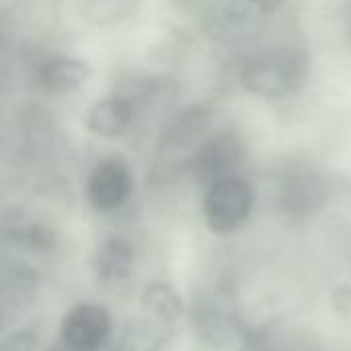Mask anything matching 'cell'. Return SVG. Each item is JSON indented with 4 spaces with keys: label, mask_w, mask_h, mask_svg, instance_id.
Wrapping results in <instances>:
<instances>
[{
    "label": "cell",
    "mask_w": 351,
    "mask_h": 351,
    "mask_svg": "<svg viewBox=\"0 0 351 351\" xmlns=\"http://www.w3.org/2000/svg\"><path fill=\"white\" fill-rule=\"evenodd\" d=\"M308 58L298 47H267L251 56L241 68V84L261 99L294 95L306 80Z\"/></svg>",
    "instance_id": "6da1fadb"
},
{
    "label": "cell",
    "mask_w": 351,
    "mask_h": 351,
    "mask_svg": "<svg viewBox=\"0 0 351 351\" xmlns=\"http://www.w3.org/2000/svg\"><path fill=\"white\" fill-rule=\"evenodd\" d=\"M253 206L255 193L251 183L239 175H230L206 187L204 218L212 232L230 234L249 220Z\"/></svg>",
    "instance_id": "7a4b0ae2"
},
{
    "label": "cell",
    "mask_w": 351,
    "mask_h": 351,
    "mask_svg": "<svg viewBox=\"0 0 351 351\" xmlns=\"http://www.w3.org/2000/svg\"><path fill=\"white\" fill-rule=\"evenodd\" d=\"M245 152L243 138L237 132L222 130L204 138V142L191 154L187 167L193 177L208 187L214 181L237 175L234 171L241 167Z\"/></svg>",
    "instance_id": "3957f363"
},
{
    "label": "cell",
    "mask_w": 351,
    "mask_h": 351,
    "mask_svg": "<svg viewBox=\"0 0 351 351\" xmlns=\"http://www.w3.org/2000/svg\"><path fill=\"white\" fill-rule=\"evenodd\" d=\"M111 335V315L93 302L72 306L60 325V339L68 351H99Z\"/></svg>",
    "instance_id": "277c9868"
},
{
    "label": "cell",
    "mask_w": 351,
    "mask_h": 351,
    "mask_svg": "<svg viewBox=\"0 0 351 351\" xmlns=\"http://www.w3.org/2000/svg\"><path fill=\"white\" fill-rule=\"evenodd\" d=\"M134 187V175L125 160L111 156L101 160L86 179V199L97 212L119 210Z\"/></svg>",
    "instance_id": "5b68a950"
},
{
    "label": "cell",
    "mask_w": 351,
    "mask_h": 351,
    "mask_svg": "<svg viewBox=\"0 0 351 351\" xmlns=\"http://www.w3.org/2000/svg\"><path fill=\"white\" fill-rule=\"evenodd\" d=\"M90 66L72 56H49L35 68V82L49 95H68L86 84Z\"/></svg>",
    "instance_id": "8992f818"
},
{
    "label": "cell",
    "mask_w": 351,
    "mask_h": 351,
    "mask_svg": "<svg viewBox=\"0 0 351 351\" xmlns=\"http://www.w3.org/2000/svg\"><path fill=\"white\" fill-rule=\"evenodd\" d=\"M280 202L292 214H306L319 208L327 197L323 177L315 169L296 167L280 183Z\"/></svg>",
    "instance_id": "52a82bcc"
},
{
    "label": "cell",
    "mask_w": 351,
    "mask_h": 351,
    "mask_svg": "<svg viewBox=\"0 0 351 351\" xmlns=\"http://www.w3.org/2000/svg\"><path fill=\"white\" fill-rule=\"evenodd\" d=\"M134 107L125 97H105L97 101L86 115V128L99 138H115L132 123Z\"/></svg>",
    "instance_id": "ba28073f"
},
{
    "label": "cell",
    "mask_w": 351,
    "mask_h": 351,
    "mask_svg": "<svg viewBox=\"0 0 351 351\" xmlns=\"http://www.w3.org/2000/svg\"><path fill=\"white\" fill-rule=\"evenodd\" d=\"M37 286L39 278L35 269L23 263H16L10 269H6L2 276V317L8 321L14 308L16 315L21 313L19 308H27L29 302L35 298Z\"/></svg>",
    "instance_id": "9c48e42d"
},
{
    "label": "cell",
    "mask_w": 351,
    "mask_h": 351,
    "mask_svg": "<svg viewBox=\"0 0 351 351\" xmlns=\"http://www.w3.org/2000/svg\"><path fill=\"white\" fill-rule=\"evenodd\" d=\"M93 269L105 282L125 280L134 269V251L121 239L103 241L93 255Z\"/></svg>",
    "instance_id": "30bf717a"
},
{
    "label": "cell",
    "mask_w": 351,
    "mask_h": 351,
    "mask_svg": "<svg viewBox=\"0 0 351 351\" xmlns=\"http://www.w3.org/2000/svg\"><path fill=\"white\" fill-rule=\"evenodd\" d=\"M138 0H80V14L97 27L117 25L136 12Z\"/></svg>",
    "instance_id": "8fae6325"
},
{
    "label": "cell",
    "mask_w": 351,
    "mask_h": 351,
    "mask_svg": "<svg viewBox=\"0 0 351 351\" xmlns=\"http://www.w3.org/2000/svg\"><path fill=\"white\" fill-rule=\"evenodd\" d=\"M10 237L14 239V243L23 245V247H27L29 251H35V253H47L56 245V234L47 226L35 224V222L16 224L10 230Z\"/></svg>",
    "instance_id": "7c38bea8"
},
{
    "label": "cell",
    "mask_w": 351,
    "mask_h": 351,
    "mask_svg": "<svg viewBox=\"0 0 351 351\" xmlns=\"http://www.w3.org/2000/svg\"><path fill=\"white\" fill-rule=\"evenodd\" d=\"M144 304L162 319H173L181 311V302H179L177 294L167 286H150V288L146 286Z\"/></svg>",
    "instance_id": "4fadbf2b"
},
{
    "label": "cell",
    "mask_w": 351,
    "mask_h": 351,
    "mask_svg": "<svg viewBox=\"0 0 351 351\" xmlns=\"http://www.w3.org/2000/svg\"><path fill=\"white\" fill-rule=\"evenodd\" d=\"M37 337L31 331H16L8 339H4L2 351H35Z\"/></svg>",
    "instance_id": "5bb4252c"
},
{
    "label": "cell",
    "mask_w": 351,
    "mask_h": 351,
    "mask_svg": "<svg viewBox=\"0 0 351 351\" xmlns=\"http://www.w3.org/2000/svg\"><path fill=\"white\" fill-rule=\"evenodd\" d=\"M251 6H255L259 12H274L282 6L284 0H247Z\"/></svg>",
    "instance_id": "9a60e30c"
},
{
    "label": "cell",
    "mask_w": 351,
    "mask_h": 351,
    "mask_svg": "<svg viewBox=\"0 0 351 351\" xmlns=\"http://www.w3.org/2000/svg\"><path fill=\"white\" fill-rule=\"evenodd\" d=\"M175 4H181V6H185V4H189V2H193V0H173Z\"/></svg>",
    "instance_id": "2e32d148"
}]
</instances>
